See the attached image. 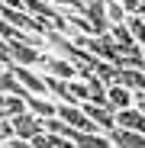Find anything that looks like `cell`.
<instances>
[{
    "mask_svg": "<svg viewBox=\"0 0 145 148\" xmlns=\"http://www.w3.org/2000/svg\"><path fill=\"white\" fill-rule=\"evenodd\" d=\"M7 52H10V61L19 64V68H39L45 61V52H39V48L19 42V39H10L7 42Z\"/></svg>",
    "mask_w": 145,
    "mask_h": 148,
    "instance_id": "cell-1",
    "label": "cell"
},
{
    "mask_svg": "<svg viewBox=\"0 0 145 148\" xmlns=\"http://www.w3.org/2000/svg\"><path fill=\"white\" fill-rule=\"evenodd\" d=\"M78 68L81 64H74V61H68V58H58V55H45V61L36 68L39 74H48V77H58V81H74L78 77Z\"/></svg>",
    "mask_w": 145,
    "mask_h": 148,
    "instance_id": "cell-2",
    "label": "cell"
},
{
    "mask_svg": "<svg viewBox=\"0 0 145 148\" xmlns=\"http://www.w3.org/2000/svg\"><path fill=\"white\" fill-rule=\"evenodd\" d=\"M81 110H84V116L93 122L100 132H116V116H113V110L110 106H97V103H81Z\"/></svg>",
    "mask_w": 145,
    "mask_h": 148,
    "instance_id": "cell-3",
    "label": "cell"
},
{
    "mask_svg": "<svg viewBox=\"0 0 145 148\" xmlns=\"http://www.w3.org/2000/svg\"><path fill=\"white\" fill-rule=\"evenodd\" d=\"M7 71H13V74H16V81L23 84V90H26V93L48 97V90H45V81H42V74H39L36 68H19V64H13V68H7Z\"/></svg>",
    "mask_w": 145,
    "mask_h": 148,
    "instance_id": "cell-4",
    "label": "cell"
},
{
    "mask_svg": "<svg viewBox=\"0 0 145 148\" xmlns=\"http://www.w3.org/2000/svg\"><path fill=\"white\" fill-rule=\"evenodd\" d=\"M116 116V129H123V132H139L145 135V113L139 106H129V110H119L113 113Z\"/></svg>",
    "mask_w": 145,
    "mask_h": 148,
    "instance_id": "cell-5",
    "label": "cell"
},
{
    "mask_svg": "<svg viewBox=\"0 0 145 148\" xmlns=\"http://www.w3.org/2000/svg\"><path fill=\"white\" fill-rule=\"evenodd\" d=\"M58 110V103L52 100V97H39V93H26V113H32L36 119H52Z\"/></svg>",
    "mask_w": 145,
    "mask_h": 148,
    "instance_id": "cell-6",
    "label": "cell"
},
{
    "mask_svg": "<svg viewBox=\"0 0 145 148\" xmlns=\"http://www.w3.org/2000/svg\"><path fill=\"white\" fill-rule=\"evenodd\" d=\"M84 16H87V23L93 26V32H97V36L110 32V19H107V3H103V0H87Z\"/></svg>",
    "mask_w": 145,
    "mask_h": 148,
    "instance_id": "cell-7",
    "label": "cell"
},
{
    "mask_svg": "<svg viewBox=\"0 0 145 148\" xmlns=\"http://www.w3.org/2000/svg\"><path fill=\"white\" fill-rule=\"evenodd\" d=\"M107 106H110L113 113L129 110V106H135V93L126 90L123 84H113V87H107Z\"/></svg>",
    "mask_w": 145,
    "mask_h": 148,
    "instance_id": "cell-8",
    "label": "cell"
},
{
    "mask_svg": "<svg viewBox=\"0 0 145 148\" xmlns=\"http://www.w3.org/2000/svg\"><path fill=\"white\" fill-rule=\"evenodd\" d=\"M13 122V135H19V138H32V135H39L42 132V119H36L32 113H19V116H13L10 119Z\"/></svg>",
    "mask_w": 145,
    "mask_h": 148,
    "instance_id": "cell-9",
    "label": "cell"
},
{
    "mask_svg": "<svg viewBox=\"0 0 145 148\" xmlns=\"http://www.w3.org/2000/svg\"><path fill=\"white\" fill-rule=\"evenodd\" d=\"M116 84H123L132 93H145V71H139V68H119V81Z\"/></svg>",
    "mask_w": 145,
    "mask_h": 148,
    "instance_id": "cell-10",
    "label": "cell"
},
{
    "mask_svg": "<svg viewBox=\"0 0 145 148\" xmlns=\"http://www.w3.org/2000/svg\"><path fill=\"white\" fill-rule=\"evenodd\" d=\"M110 138H113V148H145V135H139V132L116 129V132H110Z\"/></svg>",
    "mask_w": 145,
    "mask_h": 148,
    "instance_id": "cell-11",
    "label": "cell"
},
{
    "mask_svg": "<svg viewBox=\"0 0 145 148\" xmlns=\"http://www.w3.org/2000/svg\"><path fill=\"white\" fill-rule=\"evenodd\" d=\"M0 93L3 97H26V90H23V84L16 81V74L0 68Z\"/></svg>",
    "mask_w": 145,
    "mask_h": 148,
    "instance_id": "cell-12",
    "label": "cell"
},
{
    "mask_svg": "<svg viewBox=\"0 0 145 148\" xmlns=\"http://www.w3.org/2000/svg\"><path fill=\"white\" fill-rule=\"evenodd\" d=\"M74 145L78 148H113V138L107 132H93V135H78Z\"/></svg>",
    "mask_w": 145,
    "mask_h": 148,
    "instance_id": "cell-13",
    "label": "cell"
},
{
    "mask_svg": "<svg viewBox=\"0 0 145 148\" xmlns=\"http://www.w3.org/2000/svg\"><path fill=\"white\" fill-rule=\"evenodd\" d=\"M87 100H90L87 84L78 81V77H74V81H68V100H65V103H78V106H81V103H87Z\"/></svg>",
    "mask_w": 145,
    "mask_h": 148,
    "instance_id": "cell-14",
    "label": "cell"
},
{
    "mask_svg": "<svg viewBox=\"0 0 145 148\" xmlns=\"http://www.w3.org/2000/svg\"><path fill=\"white\" fill-rule=\"evenodd\" d=\"M19 113H26V97H3V103H0V116H19Z\"/></svg>",
    "mask_w": 145,
    "mask_h": 148,
    "instance_id": "cell-15",
    "label": "cell"
},
{
    "mask_svg": "<svg viewBox=\"0 0 145 148\" xmlns=\"http://www.w3.org/2000/svg\"><path fill=\"white\" fill-rule=\"evenodd\" d=\"M126 29L132 32V39H135V45H142V48H145V19H142L139 13H132V16L126 13Z\"/></svg>",
    "mask_w": 145,
    "mask_h": 148,
    "instance_id": "cell-16",
    "label": "cell"
},
{
    "mask_svg": "<svg viewBox=\"0 0 145 148\" xmlns=\"http://www.w3.org/2000/svg\"><path fill=\"white\" fill-rule=\"evenodd\" d=\"M45 3L61 10V13H84L87 10V0H45Z\"/></svg>",
    "mask_w": 145,
    "mask_h": 148,
    "instance_id": "cell-17",
    "label": "cell"
},
{
    "mask_svg": "<svg viewBox=\"0 0 145 148\" xmlns=\"http://www.w3.org/2000/svg\"><path fill=\"white\" fill-rule=\"evenodd\" d=\"M107 19H110V26H119V23H126V10L116 3V0H110L107 3Z\"/></svg>",
    "mask_w": 145,
    "mask_h": 148,
    "instance_id": "cell-18",
    "label": "cell"
},
{
    "mask_svg": "<svg viewBox=\"0 0 145 148\" xmlns=\"http://www.w3.org/2000/svg\"><path fill=\"white\" fill-rule=\"evenodd\" d=\"M13 138V122L7 116H0V142H10Z\"/></svg>",
    "mask_w": 145,
    "mask_h": 148,
    "instance_id": "cell-19",
    "label": "cell"
},
{
    "mask_svg": "<svg viewBox=\"0 0 145 148\" xmlns=\"http://www.w3.org/2000/svg\"><path fill=\"white\" fill-rule=\"evenodd\" d=\"M116 3H119V7H123V10H126V13H129V16H132V13H139V10H142V0H116Z\"/></svg>",
    "mask_w": 145,
    "mask_h": 148,
    "instance_id": "cell-20",
    "label": "cell"
},
{
    "mask_svg": "<svg viewBox=\"0 0 145 148\" xmlns=\"http://www.w3.org/2000/svg\"><path fill=\"white\" fill-rule=\"evenodd\" d=\"M3 145H7V148H32L26 138H19V135H13V138H10V142H3Z\"/></svg>",
    "mask_w": 145,
    "mask_h": 148,
    "instance_id": "cell-21",
    "label": "cell"
},
{
    "mask_svg": "<svg viewBox=\"0 0 145 148\" xmlns=\"http://www.w3.org/2000/svg\"><path fill=\"white\" fill-rule=\"evenodd\" d=\"M142 71H145V48H142Z\"/></svg>",
    "mask_w": 145,
    "mask_h": 148,
    "instance_id": "cell-22",
    "label": "cell"
},
{
    "mask_svg": "<svg viewBox=\"0 0 145 148\" xmlns=\"http://www.w3.org/2000/svg\"><path fill=\"white\" fill-rule=\"evenodd\" d=\"M0 103H3V93H0Z\"/></svg>",
    "mask_w": 145,
    "mask_h": 148,
    "instance_id": "cell-23",
    "label": "cell"
},
{
    "mask_svg": "<svg viewBox=\"0 0 145 148\" xmlns=\"http://www.w3.org/2000/svg\"><path fill=\"white\" fill-rule=\"evenodd\" d=\"M103 3H110V0H103Z\"/></svg>",
    "mask_w": 145,
    "mask_h": 148,
    "instance_id": "cell-24",
    "label": "cell"
},
{
    "mask_svg": "<svg viewBox=\"0 0 145 148\" xmlns=\"http://www.w3.org/2000/svg\"><path fill=\"white\" fill-rule=\"evenodd\" d=\"M0 148H7V145H0Z\"/></svg>",
    "mask_w": 145,
    "mask_h": 148,
    "instance_id": "cell-25",
    "label": "cell"
},
{
    "mask_svg": "<svg viewBox=\"0 0 145 148\" xmlns=\"http://www.w3.org/2000/svg\"><path fill=\"white\" fill-rule=\"evenodd\" d=\"M0 145H3V142H0Z\"/></svg>",
    "mask_w": 145,
    "mask_h": 148,
    "instance_id": "cell-26",
    "label": "cell"
}]
</instances>
